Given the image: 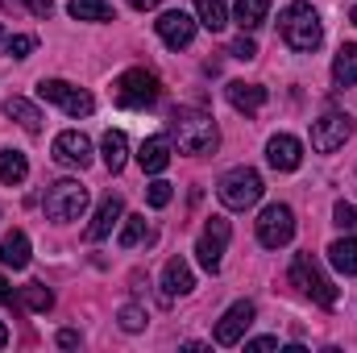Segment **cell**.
Returning <instances> with one entry per match:
<instances>
[{
  "label": "cell",
  "instance_id": "d590c367",
  "mask_svg": "<svg viewBox=\"0 0 357 353\" xmlns=\"http://www.w3.org/2000/svg\"><path fill=\"white\" fill-rule=\"evenodd\" d=\"M25 8H29L33 17H50V13H54V0H25Z\"/></svg>",
  "mask_w": 357,
  "mask_h": 353
},
{
  "label": "cell",
  "instance_id": "4dcf8cb0",
  "mask_svg": "<svg viewBox=\"0 0 357 353\" xmlns=\"http://www.w3.org/2000/svg\"><path fill=\"white\" fill-rule=\"evenodd\" d=\"M121 329H125V333H142V329H146V312H142L137 303H125V308H121Z\"/></svg>",
  "mask_w": 357,
  "mask_h": 353
},
{
  "label": "cell",
  "instance_id": "60d3db41",
  "mask_svg": "<svg viewBox=\"0 0 357 353\" xmlns=\"http://www.w3.org/2000/svg\"><path fill=\"white\" fill-rule=\"evenodd\" d=\"M4 42H8V38H4V29H0V46H4Z\"/></svg>",
  "mask_w": 357,
  "mask_h": 353
},
{
  "label": "cell",
  "instance_id": "7402d4cb",
  "mask_svg": "<svg viewBox=\"0 0 357 353\" xmlns=\"http://www.w3.org/2000/svg\"><path fill=\"white\" fill-rule=\"evenodd\" d=\"M333 80H337L341 88H354L357 84V42H345V46L337 50V59H333Z\"/></svg>",
  "mask_w": 357,
  "mask_h": 353
},
{
  "label": "cell",
  "instance_id": "5b68a950",
  "mask_svg": "<svg viewBox=\"0 0 357 353\" xmlns=\"http://www.w3.org/2000/svg\"><path fill=\"white\" fill-rule=\"evenodd\" d=\"M158 96H162V84H158V75L146 71V67H133V71H125V75L112 84V100H116L121 108H150V104H158Z\"/></svg>",
  "mask_w": 357,
  "mask_h": 353
},
{
  "label": "cell",
  "instance_id": "8992f818",
  "mask_svg": "<svg viewBox=\"0 0 357 353\" xmlns=\"http://www.w3.org/2000/svg\"><path fill=\"white\" fill-rule=\"evenodd\" d=\"M291 287H299L303 295H312L320 308H337V287H333V278L320 270V262L312 254H295V262H291Z\"/></svg>",
  "mask_w": 357,
  "mask_h": 353
},
{
  "label": "cell",
  "instance_id": "f35d334b",
  "mask_svg": "<svg viewBox=\"0 0 357 353\" xmlns=\"http://www.w3.org/2000/svg\"><path fill=\"white\" fill-rule=\"evenodd\" d=\"M129 4H133V8H142V13H146V8H158V4H162V0H129Z\"/></svg>",
  "mask_w": 357,
  "mask_h": 353
},
{
  "label": "cell",
  "instance_id": "8d00e7d4",
  "mask_svg": "<svg viewBox=\"0 0 357 353\" xmlns=\"http://www.w3.org/2000/svg\"><path fill=\"white\" fill-rule=\"evenodd\" d=\"M59 345H63V350H75V345H79V333H75V329H63V333H59Z\"/></svg>",
  "mask_w": 357,
  "mask_h": 353
},
{
  "label": "cell",
  "instance_id": "ab89813d",
  "mask_svg": "<svg viewBox=\"0 0 357 353\" xmlns=\"http://www.w3.org/2000/svg\"><path fill=\"white\" fill-rule=\"evenodd\" d=\"M8 345V329H4V320H0V350Z\"/></svg>",
  "mask_w": 357,
  "mask_h": 353
},
{
  "label": "cell",
  "instance_id": "4fadbf2b",
  "mask_svg": "<svg viewBox=\"0 0 357 353\" xmlns=\"http://www.w3.org/2000/svg\"><path fill=\"white\" fill-rule=\"evenodd\" d=\"M154 25H158V38H162L171 50H183V46H191V38H195V21H191L183 8H171V13H162Z\"/></svg>",
  "mask_w": 357,
  "mask_h": 353
},
{
  "label": "cell",
  "instance_id": "52a82bcc",
  "mask_svg": "<svg viewBox=\"0 0 357 353\" xmlns=\"http://www.w3.org/2000/svg\"><path fill=\"white\" fill-rule=\"evenodd\" d=\"M38 96H42L46 104H59L67 117H88L91 108H96L91 91L75 88V84H67V80H42V84H38Z\"/></svg>",
  "mask_w": 357,
  "mask_h": 353
},
{
  "label": "cell",
  "instance_id": "7c38bea8",
  "mask_svg": "<svg viewBox=\"0 0 357 353\" xmlns=\"http://www.w3.org/2000/svg\"><path fill=\"white\" fill-rule=\"evenodd\" d=\"M54 163L59 167H88L91 163V142L79 133V129H63L59 137H54Z\"/></svg>",
  "mask_w": 357,
  "mask_h": 353
},
{
  "label": "cell",
  "instance_id": "b9f144b4",
  "mask_svg": "<svg viewBox=\"0 0 357 353\" xmlns=\"http://www.w3.org/2000/svg\"><path fill=\"white\" fill-rule=\"evenodd\" d=\"M354 25H357V8H354Z\"/></svg>",
  "mask_w": 357,
  "mask_h": 353
},
{
  "label": "cell",
  "instance_id": "ac0fdd59",
  "mask_svg": "<svg viewBox=\"0 0 357 353\" xmlns=\"http://www.w3.org/2000/svg\"><path fill=\"white\" fill-rule=\"evenodd\" d=\"M4 117L17 121L25 133H42V112H38L25 96H8V100H4Z\"/></svg>",
  "mask_w": 357,
  "mask_h": 353
},
{
  "label": "cell",
  "instance_id": "83f0119b",
  "mask_svg": "<svg viewBox=\"0 0 357 353\" xmlns=\"http://www.w3.org/2000/svg\"><path fill=\"white\" fill-rule=\"evenodd\" d=\"M21 303H25L29 312H50V308H54V291H50L46 283H25V287H21Z\"/></svg>",
  "mask_w": 357,
  "mask_h": 353
},
{
  "label": "cell",
  "instance_id": "d4e9b609",
  "mask_svg": "<svg viewBox=\"0 0 357 353\" xmlns=\"http://www.w3.org/2000/svg\"><path fill=\"white\" fill-rule=\"evenodd\" d=\"M328 262L337 266L341 274H357V237H341L328 246Z\"/></svg>",
  "mask_w": 357,
  "mask_h": 353
},
{
  "label": "cell",
  "instance_id": "277c9868",
  "mask_svg": "<svg viewBox=\"0 0 357 353\" xmlns=\"http://www.w3.org/2000/svg\"><path fill=\"white\" fill-rule=\"evenodd\" d=\"M42 208H46V216H50V220H59V225L79 220V216H84V208H88V187H84V183H75V179H59V183H50V187H46Z\"/></svg>",
  "mask_w": 357,
  "mask_h": 353
},
{
  "label": "cell",
  "instance_id": "603a6c76",
  "mask_svg": "<svg viewBox=\"0 0 357 353\" xmlns=\"http://www.w3.org/2000/svg\"><path fill=\"white\" fill-rule=\"evenodd\" d=\"M25 175H29L25 154H21V150H0V183L17 187V183H25Z\"/></svg>",
  "mask_w": 357,
  "mask_h": 353
},
{
  "label": "cell",
  "instance_id": "d6986e66",
  "mask_svg": "<svg viewBox=\"0 0 357 353\" xmlns=\"http://www.w3.org/2000/svg\"><path fill=\"white\" fill-rule=\"evenodd\" d=\"M100 154H104V167H108L112 175L125 171V163H129V142H125V133H121V129H108L104 142H100Z\"/></svg>",
  "mask_w": 357,
  "mask_h": 353
},
{
  "label": "cell",
  "instance_id": "7a4b0ae2",
  "mask_svg": "<svg viewBox=\"0 0 357 353\" xmlns=\"http://www.w3.org/2000/svg\"><path fill=\"white\" fill-rule=\"evenodd\" d=\"M278 33H282V42H287L291 50H299V54H312V50L324 42V25H320L316 8L303 4V0H291V4L278 13Z\"/></svg>",
  "mask_w": 357,
  "mask_h": 353
},
{
  "label": "cell",
  "instance_id": "1f68e13d",
  "mask_svg": "<svg viewBox=\"0 0 357 353\" xmlns=\"http://www.w3.org/2000/svg\"><path fill=\"white\" fill-rule=\"evenodd\" d=\"M171 195H175V191H171V183H167V179H154V183H150V191H146L150 208H167V204H171Z\"/></svg>",
  "mask_w": 357,
  "mask_h": 353
},
{
  "label": "cell",
  "instance_id": "30bf717a",
  "mask_svg": "<svg viewBox=\"0 0 357 353\" xmlns=\"http://www.w3.org/2000/svg\"><path fill=\"white\" fill-rule=\"evenodd\" d=\"M229 237H233V229H229V220H225V216H212V220L204 225L195 254H199V266H204L208 274H216V270H220V258H225Z\"/></svg>",
  "mask_w": 357,
  "mask_h": 353
},
{
  "label": "cell",
  "instance_id": "3957f363",
  "mask_svg": "<svg viewBox=\"0 0 357 353\" xmlns=\"http://www.w3.org/2000/svg\"><path fill=\"white\" fill-rule=\"evenodd\" d=\"M262 175L254 171V167H233V171H225L220 183H216V195H220V204L225 208H233V212H245V208H254L258 200H262Z\"/></svg>",
  "mask_w": 357,
  "mask_h": 353
},
{
  "label": "cell",
  "instance_id": "9a60e30c",
  "mask_svg": "<svg viewBox=\"0 0 357 353\" xmlns=\"http://www.w3.org/2000/svg\"><path fill=\"white\" fill-rule=\"evenodd\" d=\"M116 220H125V204H121V195H104L100 208H96V220L88 225V237L91 241H104L116 229Z\"/></svg>",
  "mask_w": 357,
  "mask_h": 353
},
{
  "label": "cell",
  "instance_id": "e0dca14e",
  "mask_svg": "<svg viewBox=\"0 0 357 353\" xmlns=\"http://www.w3.org/2000/svg\"><path fill=\"white\" fill-rule=\"evenodd\" d=\"M191 287H195L191 266L183 262V258H171V262H167V270H162V299L171 303V299H178V295H187Z\"/></svg>",
  "mask_w": 357,
  "mask_h": 353
},
{
  "label": "cell",
  "instance_id": "e575fe53",
  "mask_svg": "<svg viewBox=\"0 0 357 353\" xmlns=\"http://www.w3.org/2000/svg\"><path fill=\"white\" fill-rule=\"evenodd\" d=\"M266 350H278V337H254V341H245V353H266Z\"/></svg>",
  "mask_w": 357,
  "mask_h": 353
},
{
  "label": "cell",
  "instance_id": "6da1fadb",
  "mask_svg": "<svg viewBox=\"0 0 357 353\" xmlns=\"http://www.w3.org/2000/svg\"><path fill=\"white\" fill-rule=\"evenodd\" d=\"M171 137L178 142V150L183 154H212L216 150V142H220V129H216V121L204 112V108H175L171 112Z\"/></svg>",
  "mask_w": 357,
  "mask_h": 353
},
{
  "label": "cell",
  "instance_id": "8fae6325",
  "mask_svg": "<svg viewBox=\"0 0 357 353\" xmlns=\"http://www.w3.org/2000/svg\"><path fill=\"white\" fill-rule=\"evenodd\" d=\"M250 324H254V303H250V299H237V303L216 320V333H212V337H216V345H237Z\"/></svg>",
  "mask_w": 357,
  "mask_h": 353
},
{
  "label": "cell",
  "instance_id": "5bb4252c",
  "mask_svg": "<svg viewBox=\"0 0 357 353\" xmlns=\"http://www.w3.org/2000/svg\"><path fill=\"white\" fill-rule=\"evenodd\" d=\"M266 163L274 171H299V163H303V146L291 137V133H274L266 142Z\"/></svg>",
  "mask_w": 357,
  "mask_h": 353
},
{
  "label": "cell",
  "instance_id": "f1b7e54d",
  "mask_svg": "<svg viewBox=\"0 0 357 353\" xmlns=\"http://www.w3.org/2000/svg\"><path fill=\"white\" fill-rule=\"evenodd\" d=\"M121 250H133V246H142L146 241V216H125V229H121Z\"/></svg>",
  "mask_w": 357,
  "mask_h": 353
},
{
  "label": "cell",
  "instance_id": "836d02e7",
  "mask_svg": "<svg viewBox=\"0 0 357 353\" xmlns=\"http://www.w3.org/2000/svg\"><path fill=\"white\" fill-rule=\"evenodd\" d=\"M333 216H337V225H341V229H357V208H354V204H345V200H341V204L333 208Z\"/></svg>",
  "mask_w": 357,
  "mask_h": 353
},
{
  "label": "cell",
  "instance_id": "d6a6232c",
  "mask_svg": "<svg viewBox=\"0 0 357 353\" xmlns=\"http://www.w3.org/2000/svg\"><path fill=\"white\" fill-rule=\"evenodd\" d=\"M229 54H233V59H241V63H250V59H258V42L241 33V38H237V42L229 46Z\"/></svg>",
  "mask_w": 357,
  "mask_h": 353
},
{
  "label": "cell",
  "instance_id": "4316f807",
  "mask_svg": "<svg viewBox=\"0 0 357 353\" xmlns=\"http://www.w3.org/2000/svg\"><path fill=\"white\" fill-rule=\"evenodd\" d=\"M75 21H112V4L108 0H71L67 4Z\"/></svg>",
  "mask_w": 357,
  "mask_h": 353
},
{
  "label": "cell",
  "instance_id": "74e56055",
  "mask_svg": "<svg viewBox=\"0 0 357 353\" xmlns=\"http://www.w3.org/2000/svg\"><path fill=\"white\" fill-rule=\"evenodd\" d=\"M0 303H13V287H8V278L0 274Z\"/></svg>",
  "mask_w": 357,
  "mask_h": 353
},
{
  "label": "cell",
  "instance_id": "ffe728a7",
  "mask_svg": "<svg viewBox=\"0 0 357 353\" xmlns=\"http://www.w3.org/2000/svg\"><path fill=\"white\" fill-rule=\"evenodd\" d=\"M0 262L8 266V270H25V266H29V237H25L21 229H13V233L0 241Z\"/></svg>",
  "mask_w": 357,
  "mask_h": 353
},
{
  "label": "cell",
  "instance_id": "44dd1931",
  "mask_svg": "<svg viewBox=\"0 0 357 353\" xmlns=\"http://www.w3.org/2000/svg\"><path fill=\"white\" fill-rule=\"evenodd\" d=\"M225 91H229V104L237 112H258L266 104V88H258V84H229Z\"/></svg>",
  "mask_w": 357,
  "mask_h": 353
},
{
  "label": "cell",
  "instance_id": "cb8c5ba5",
  "mask_svg": "<svg viewBox=\"0 0 357 353\" xmlns=\"http://www.w3.org/2000/svg\"><path fill=\"white\" fill-rule=\"evenodd\" d=\"M266 8H270V0H237L233 4V21L241 29H258L266 21Z\"/></svg>",
  "mask_w": 357,
  "mask_h": 353
},
{
  "label": "cell",
  "instance_id": "2e32d148",
  "mask_svg": "<svg viewBox=\"0 0 357 353\" xmlns=\"http://www.w3.org/2000/svg\"><path fill=\"white\" fill-rule=\"evenodd\" d=\"M137 163H142V171L146 175H162L167 167H171V137H146L142 142V150H137Z\"/></svg>",
  "mask_w": 357,
  "mask_h": 353
},
{
  "label": "cell",
  "instance_id": "484cf974",
  "mask_svg": "<svg viewBox=\"0 0 357 353\" xmlns=\"http://www.w3.org/2000/svg\"><path fill=\"white\" fill-rule=\"evenodd\" d=\"M195 13H199V25L212 29V33H220V29L229 25V8H225V0H195Z\"/></svg>",
  "mask_w": 357,
  "mask_h": 353
},
{
  "label": "cell",
  "instance_id": "f546056e",
  "mask_svg": "<svg viewBox=\"0 0 357 353\" xmlns=\"http://www.w3.org/2000/svg\"><path fill=\"white\" fill-rule=\"evenodd\" d=\"M33 50H38V38H29V33H17V38L4 42V54L8 59H29Z\"/></svg>",
  "mask_w": 357,
  "mask_h": 353
},
{
  "label": "cell",
  "instance_id": "ba28073f",
  "mask_svg": "<svg viewBox=\"0 0 357 353\" xmlns=\"http://www.w3.org/2000/svg\"><path fill=\"white\" fill-rule=\"evenodd\" d=\"M291 237H295V212H291L287 204L262 208V216H258V241H262L266 250H278V246H287Z\"/></svg>",
  "mask_w": 357,
  "mask_h": 353
},
{
  "label": "cell",
  "instance_id": "9c48e42d",
  "mask_svg": "<svg viewBox=\"0 0 357 353\" xmlns=\"http://www.w3.org/2000/svg\"><path fill=\"white\" fill-rule=\"evenodd\" d=\"M354 133V117L349 112H324L320 121H312V150L333 154L345 146V137Z\"/></svg>",
  "mask_w": 357,
  "mask_h": 353
}]
</instances>
